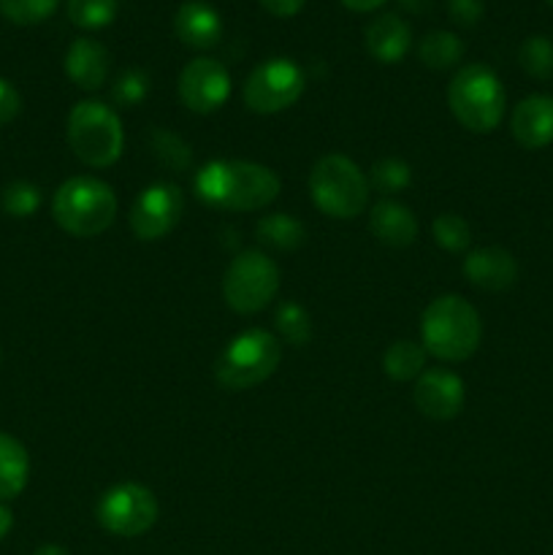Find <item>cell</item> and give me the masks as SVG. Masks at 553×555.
<instances>
[{
  "label": "cell",
  "instance_id": "6da1fadb",
  "mask_svg": "<svg viewBox=\"0 0 553 555\" xmlns=\"http://www.w3.org/2000/svg\"><path fill=\"white\" fill-rule=\"evenodd\" d=\"M195 195L222 211L266 209L280 195V177L249 160H211L195 173Z\"/></svg>",
  "mask_w": 553,
  "mask_h": 555
},
{
  "label": "cell",
  "instance_id": "7a4b0ae2",
  "mask_svg": "<svg viewBox=\"0 0 553 555\" xmlns=\"http://www.w3.org/2000/svg\"><path fill=\"white\" fill-rule=\"evenodd\" d=\"M480 314L461 296H439L423 309L421 345L439 361L459 363L475 356L480 347Z\"/></svg>",
  "mask_w": 553,
  "mask_h": 555
},
{
  "label": "cell",
  "instance_id": "3957f363",
  "mask_svg": "<svg viewBox=\"0 0 553 555\" xmlns=\"http://www.w3.org/2000/svg\"><path fill=\"white\" fill-rule=\"evenodd\" d=\"M52 217L68 236H101L117 217V195L103 179L74 177L54 193Z\"/></svg>",
  "mask_w": 553,
  "mask_h": 555
},
{
  "label": "cell",
  "instance_id": "277c9868",
  "mask_svg": "<svg viewBox=\"0 0 553 555\" xmlns=\"http://www.w3.org/2000/svg\"><path fill=\"white\" fill-rule=\"evenodd\" d=\"M504 87L488 65H464L448 87V106L459 125L470 133H491L504 117Z\"/></svg>",
  "mask_w": 553,
  "mask_h": 555
},
{
  "label": "cell",
  "instance_id": "5b68a950",
  "mask_svg": "<svg viewBox=\"0 0 553 555\" xmlns=\"http://www.w3.org/2000/svg\"><path fill=\"white\" fill-rule=\"evenodd\" d=\"M68 146L85 166L108 168L119 160L125 130L117 112L101 101H81L68 114Z\"/></svg>",
  "mask_w": 553,
  "mask_h": 555
},
{
  "label": "cell",
  "instance_id": "8992f818",
  "mask_svg": "<svg viewBox=\"0 0 553 555\" xmlns=\"http://www.w3.org/2000/svg\"><path fill=\"white\" fill-rule=\"evenodd\" d=\"M282 347L271 331L247 328L233 336L215 363V379L226 390H249L276 372Z\"/></svg>",
  "mask_w": 553,
  "mask_h": 555
},
{
  "label": "cell",
  "instance_id": "52a82bcc",
  "mask_svg": "<svg viewBox=\"0 0 553 555\" xmlns=\"http://www.w3.org/2000/svg\"><path fill=\"white\" fill-rule=\"evenodd\" d=\"M309 195L331 220H352L366 209L369 179L347 155H325L309 173Z\"/></svg>",
  "mask_w": 553,
  "mask_h": 555
},
{
  "label": "cell",
  "instance_id": "ba28073f",
  "mask_svg": "<svg viewBox=\"0 0 553 555\" xmlns=\"http://www.w3.org/2000/svg\"><path fill=\"white\" fill-rule=\"evenodd\" d=\"M280 291V269L258 249L236 255L222 276V296L236 314H255L269 307Z\"/></svg>",
  "mask_w": 553,
  "mask_h": 555
},
{
  "label": "cell",
  "instance_id": "9c48e42d",
  "mask_svg": "<svg viewBox=\"0 0 553 555\" xmlns=\"http://www.w3.org/2000/svg\"><path fill=\"white\" fill-rule=\"evenodd\" d=\"M95 518L108 534L133 540L146 534L157 520L155 493L139 482H119L98 499Z\"/></svg>",
  "mask_w": 553,
  "mask_h": 555
},
{
  "label": "cell",
  "instance_id": "30bf717a",
  "mask_svg": "<svg viewBox=\"0 0 553 555\" xmlns=\"http://www.w3.org/2000/svg\"><path fill=\"white\" fill-rule=\"evenodd\" d=\"M304 70L287 57L260 63L244 81V103L255 114H276L291 108L304 95Z\"/></svg>",
  "mask_w": 553,
  "mask_h": 555
},
{
  "label": "cell",
  "instance_id": "8fae6325",
  "mask_svg": "<svg viewBox=\"0 0 553 555\" xmlns=\"http://www.w3.org/2000/svg\"><path fill=\"white\" fill-rule=\"evenodd\" d=\"M184 211V193L171 182L150 184L130 209V231L139 242H160L177 228Z\"/></svg>",
  "mask_w": 553,
  "mask_h": 555
},
{
  "label": "cell",
  "instance_id": "7c38bea8",
  "mask_svg": "<svg viewBox=\"0 0 553 555\" xmlns=\"http://www.w3.org/2000/svg\"><path fill=\"white\" fill-rule=\"evenodd\" d=\"M231 95V74L211 57H195L179 74V101L195 114H211Z\"/></svg>",
  "mask_w": 553,
  "mask_h": 555
},
{
  "label": "cell",
  "instance_id": "4fadbf2b",
  "mask_svg": "<svg viewBox=\"0 0 553 555\" xmlns=\"http://www.w3.org/2000/svg\"><path fill=\"white\" fill-rule=\"evenodd\" d=\"M412 399H415L421 415L432 417V421H453L464 410V383L459 374L448 372V369H428L417 377Z\"/></svg>",
  "mask_w": 553,
  "mask_h": 555
},
{
  "label": "cell",
  "instance_id": "5bb4252c",
  "mask_svg": "<svg viewBox=\"0 0 553 555\" xmlns=\"http://www.w3.org/2000/svg\"><path fill=\"white\" fill-rule=\"evenodd\" d=\"M464 276L480 291H507L518 280V263L502 247H477L464 258Z\"/></svg>",
  "mask_w": 553,
  "mask_h": 555
},
{
  "label": "cell",
  "instance_id": "9a60e30c",
  "mask_svg": "<svg viewBox=\"0 0 553 555\" xmlns=\"http://www.w3.org/2000/svg\"><path fill=\"white\" fill-rule=\"evenodd\" d=\"M513 139L524 150H542L553 141V98L529 95L515 106L510 117Z\"/></svg>",
  "mask_w": 553,
  "mask_h": 555
},
{
  "label": "cell",
  "instance_id": "2e32d148",
  "mask_svg": "<svg viewBox=\"0 0 553 555\" xmlns=\"http://www.w3.org/2000/svg\"><path fill=\"white\" fill-rule=\"evenodd\" d=\"M173 33L184 47L206 52L222 38V20L215 5L204 3V0H188L179 5L177 16H173Z\"/></svg>",
  "mask_w": 553,
  "mask_h": 555
},
{
  "label": "cell",
  "instance_id": "e0dca14e",
  "mask_svg": "<svg viewBox=\"0 0 553 555\" xmlns=\"http://www.w3.org/2000/svg\"><path fill=\"white\" fill-rule=\"evenodd\" d=\"M108 49L95 38H76L65 52V74L79 90L95 92L108 79Z\"/></svg>",
  "mask_w": 553,
  "mask_h": 555
},
{
  "label": "cell",
  "instance_id": "ac0fdd59",
  "mask_svg": "<svg viewBox=\"0 0 553 555\" xmlns=\"http://www.w3.org/2000/svg\"><path fill=\"white\" fill-rule=\"evenodd\" d=\"M363 41H366L369 54H372L377 63L394 65L399 63L407 54L412 41L410 25L401 20L399 14H380L377 20L369 22L366 33H363Z\"/></svg>",
  "mask_w": 553,
  "mask_h": 555
},
{
  "label": "cell",
  "instance_id": "d6986e66",
  "mask_svg": "<svg viewBox=\"0 0 553 555\" xmlns=\"http://www.w3.org/2000/svg\"><path fill=\"white\" fill-rule=\"evenodd\" d=\"M369 228L372 236L385 247H410L417 238V220L412 209H407L399 201H380L369 215Z\"/></svg>",
  "mask_w": 553,
  "mask_h": 555
},
{
  "label": "cell",
  "instance_id": "ffe728a7",
  "mask_svg": "<svg viewBox=\"0 0 553 555\" xmlns=\"http://www.w3.org/2000/svg\"><path fill=\"white\" fill-rule=\"evenodd\" d=\"M30 480V455L25 444L0 431V502H11Z\"/></svg>",
  "mask_w": 553,
  "mask_h": 555
},
{
  "label": "cell",
  "instance_id": "44dd1931",
  "mask_svg": "<svg viewBox=\"0 0 553 555\" xmlns=\"http://www.w3.org/2000/svg\"><path fill=\"white\" fill-rule=\"evenodd\" d=\"M417 57H421V63L426 68L448 70L461 63V57H464V43H461V38L455 33L434 30L428 36H423V41L417 43Z\"/></svg>",
  "mask_w": 553,
  "mask_h": 555
},
{
  "label": "cell",
  "instance_id": "7402d4cb",
  "mask_svg": "<svg viewBox=\"0 0 553 555\" xmlns=\"http://www.w3.org/2000/svg\"><path fill=\"white\" fill-rule=\"evenodd\" d=\"M423 366H426V350H423V345H415L410 339L394 341L383 356V372L396 383L421 377Z\"/></svg>",
  "mask_w": 553,
  "mask_h": 555
},
{
  "label": "cell",
  "instance_id": "603a6c76",
  "mask_svg": "<svg viewBox=\"0 0 553 555\" xmlns=\"http://www.w3.org/2000/svg\"><path fill=\"white\" fill-rule=\"evenodd\" d=\"M255 236L263 247L291 253L304 244V225L291 215H266L255 228Z\"/></svg>",
  "mask_w": 553,
  "mask_h": 555
},
{
  "label": "cell",
  "instance_id": "cb8c5ba5",
  "mask_svg": "<svg viewBox=\"0 0 553 555\" xmlns=\"http://www.w3.org/2000/svg\"><path fill=\"white\" fill-rule=\"evenodd\" d=\"M274 325L280 331L282 339L293 347H304L312 339V318H309L307 309L296 301H287L276 309Z\"/></svg>",
  "mask_w": 553,
  "mask_h": 555
},
{
  "label": "cell",
  "instance_id": "d4e9b609",
  "mask_svg": "<svg viewBox=\"0 0 553 555\" xmlns=\"http://www.w3.org/2000/svg\"><path fill=\"white\" fill-rule=\"evenodd\" d=\"M65 11L81 30H101L117 20V0H68Z\"/></svg>",
  "mask_w": 553,
  "mask_h": 555
},
{
  "label": "cell",
  "instance_id": "484cf974",
  "mask_svg": "<svg viewBox=\"0 0 553 555\" xmlns=\"http://www.w3.org/2000/svg\"><path fill=\"white\" fill-rule=\"evenodd\" d=\"M0 206L9 217H16V220H25V217H33L41 206V190L33 182H25V179H16V182L5 184L3 195H0Z\"/></svg>",
  "mask_w": 553,
  "mask_h": 555
},
{
  "label": "cell",
  "instance_id": "4316f807",
  "mask_svg": "<svg viewBox=\"0 0 553 555\" xmlns=\"http://www.w3.org/2000/svg\"><path fill=\"white\" fill-rule=\"evenodd\" d=\"M520 68L531 79H548L553 74V41L545 36H531L520 43Z\"/></svg>",
  "mask_w": 553,
  "mask_h": 555
},
{
  "label": "cell",
  "instance_id": "83f0119b",
  "mask_svg": "<svg viewBox=\"0 0 553 555\" xmlns=\"http://www.w3.org/2000/svg\"><path fill=\"white\" fill-rule=\"evenodd\" d=\"M434 242L445 249V253H464L472 244L470 222L459 215H439L432 222Z\"/></svg>",
  "mask_w": 553,
  "mask_h": 555
},
{
  "label": "cell",
  "instance_id": "f1b7e54d",
  "mask_svg": "<svg viewBox=\"0 0 553 555\" xmlns=\"http://www.w3.org/2000/svg\"><path fill=\"white\" fill-rule=\"evenodd\" d=\"M60 0H0V14L14 25H38L57 11Z\"/></svg>",
  "mask_w": 553,
  "mask_h": 555
},
{
  "label": "cell",
  "instance_id": "f546056e",
  "mask_svg": "<svg viewBox=\"0 0 553 555\" xmlns=\"http://www.w3.org/2000/svg\"><path fill=\"white\" fill-rule=\"evenodd\" d=\"M150 144L155 150V155L160 157L163 166L173 168V171H184L190 166V160H193V152H190V146L177 133H168V130L157 128L152 130Z\"/></svg>",
  "mask_w": 553,
  "mask_h": 555
},
{
  "label": "cell",
  "instance_id": "4dcf8cb0",
  "mask_svg": "<svg viewBox=\"0 0 553 555\" xmlns=\"http://www.w3.org/2000/svg\"><path fill=\"white\" fill-rule=\"evenodd\" d=\"M369 179H372V184L380 193H399V190L410 188L412 168L404 160H399V157H385V160L374 163Z\"/></svg>",
  "mask_w": 553,
  "mask_h": 555
},
{
  "label": "cell",
  "instance_id": "1f68e13d",
  "mask_svg": "<svg viewBox=\"0 0 553 555\" xmlns=\"http://www.w3.org/2000/svg\"><path fill=\"white\" fill-rule=\"evenodd\" d=\"M146 92H150V76L139 68H130L117 76L112 98L119 103V106H136V103L144 101Z\"/></svg>",
  "mask_w": 553,
  "mask_h": 555
},
{
  "label": "cell",
  "instance_id": "d6a6232c",
  "mask_svg": "<svg viewBox=\"0 0 553 555\" xmlns=\"http://www.w3.org/2000/svg\"><path fill=\"white\" fill-rule=\"evenodd\" d=\"M486 3L483 0H448L450 20L459 27H475L483 20Z\"/></svg>",
  "mask_w": 553,
  "mask_h": 555
},
{
  "label": "cell",
  "instance_id": "836d02e7",
  "mask_svg": "<svg viewBox=\"0 0 553 555\" xmlns=\"http://www.w3.org/2000/svg\"><path fill=\"white\" fill-rule=\"evenodd\" d=\"M22 108V98L16 92V87L11 81L0 79V125H9L11 119H16Z\"/></svg>",
  "mask_w": 553,
  "mask_h": 555
},
{
  "label": "cell",
  "instance_id": "e575fe53",
  "mask_svg": "<svg viewBox=\"0 0 553 555\" xmlns=\"http://www.w3.org/2000/svg\"><path fill=\"white\" fill-rule=\"evenodd\" d=\"M258 3L263 5L269 14L287 20V16H296L298 11L304 9V3H307V0H258Z\"/></svg>",
  "mask_w": 553,
  "mask_h": 555
},
{
  "label": "cell",
  "instance_id": "d590c367",
  "mask_svg": "<svg viewBox=\"0 0 553 555\" xmlns=\"http://www.w3.org/2000/svg\"><path fill=\"white\" fill-rule=\"evenodd\" d=\"M339 3L345 5V9L358 11V14H366V11L380 9V5H383L385 0H339Z\"/></svg>",
  "mask_w": 553,
  "mask_h": 555
},
{
  "label": "cell",
  "instance_id": "8d00e7d4",
  "mask_svg": "<svg viewBox=\"0 0 553 555\" xmlns=\"http://www.w3.org/2000/svg\"><path fill=\"white\" fill-rule=\"evenodd\" d=\"M11 526H14V515H11V509L5 504H0V542L9 537Z\"/></svg>",
  "mask_w": 553,
  "mask_h": 555
},
{
  "label": "cell",
  "instance_id": "74e56055",
  "mask_svg": "<svg viewBox=\"0 0 553 555\" xmlns=\"http://www.w3.org/2000/svg\"><path fill=\"white\" fill-rule=\"evenodd\" d=\"M399 5L401 9L412 11V14H423V11L432 5V0H399Z\"/></svg>",
  "mask_w": 553,
  "mask_h": 555
},
{
  "label": "cell",
  "instance_id": "f35d334b",
  "mask_svg": "<svg viewBox=\"0 0 553 555\" xmlns=\"http://www.w3.org/2000/svg\"><path fill=\"white\" fill-rule=\"evenodd\" d=\"M33 555H68V553H65L63 547H57V545H43V547H38V551Z\"/></svg>",
  "mask_w": 553,
  "mask_h": 555
},
{
  "label": "cell",
  "instance_id": "ab89813d",
  "mask_svg": "<svg viewBox=\"0 0 553 555\" xmlns=\"http://www.w3.org/2000/svg\"><path fill=\"white\" fill-rule=\"evenodd\" d=\"M548 3H551V5H553V0H548Z\"/></svg>",
  "mask_w": 553,
  "mask_h": 555
}]
</instances>
